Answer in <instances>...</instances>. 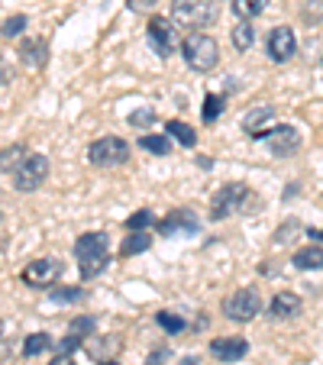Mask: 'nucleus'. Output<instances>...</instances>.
Returning <instances> with one entry per match:
<instances>
[{
	"label": "nucleus",
	"instance_id": "423d86ee",
	"mask_svg": "<svg viewBox=\"0 0 323 365\" xmlns=\"http://www.w3.org/2000/svg\"><path fill=\"white\" fill-rule=\"evenodd\" d=\"M262 310V294L255 288H240L233 291L230 297H223V314L236 324H249L255 320V314Z\"/></svg>",
	"mask_w": 323,
	"mask_h": 365
},
{
	"label": "nucleus",
	"instance_id": "f3484780",
	"mask_svg": "<svg viewBox=\"0 0 323 365\" xmlns=\"http://www.w3.org/2000/svg\"><path fill=\"white\" fill-rule=\"evenodd\" d=\"M294 269H301V272H317V269H323V246H307V249H301V252H294Z\"/></svg>",
	"mask_w": 323,
	"mask_h": 365
},
{
	"label": "nucleus",
	"instance_id": "7c9ffc66",
	"mask_svg": "<svg viewBox=\"0 0 323 365\" xmlns=\"http://www.w3.org/2000/svg\"><path fill=\"white\" fill-rule=\"evenodd\" d=\"M84 297V291L81 288H65V291H52V301H81Z\"/></svg>",
	"mask_w": 323,
	"mask_h": 365
},
{
	"label": "nucleus",
	"instance_id": "39448f33",
	"mask_svg": "<svg viewBox=\"0 0 323 365\" xmlns=\"http://www.w3.org/2000/svg\"><path fill=\"white\" fill-rule=\"evenodd\" d=\"M130 159V143L120 136H103L88 145V162L97 168H117Z\"/></svg>",
	"mask_w": 323,
	"mask_h": 365
},
{
	"label": "nucleus",
	"instance_id": "5701e85b",
	"mask_svg": "<svg viewBox=\"0 0 323 365\" xmlns=\"http://www.w3.org/2000/svg\"><path fill=\"white\" fill-rule=\"evenodd\" d=\"M46 349H52V336H48V333H33V336H26V343H23V356L26 359L39 356V352H46Z\"/></svg>",
	"mask_w": 323,
	"mask_h": 365
},
{
	"label": "nucleus",
	"instance_id": "72a5a7b5",
	"mask_svg": "<svg viewBox=\"0 0 323 365\" xmlns=\"http://www.w3.org/2000/svg\"><path fill=\"white\" fill-rule=\"evenodd\" d=\"M155 0H126V7L130 10H136V14H143V10H149Z\"/></svg>",
	"mask_w": 323,
	"mask_h": 365
},
{
	"label": "nucleus",
	"instance_id": "58836bf2",
	"mask_svg": "<svg viewBox=\"0 0 323 365\" xmlns=\"http://www.w3.org/2000/svg\"><path fill=\"white\" fill-rule=\"evenodd\" d=\"M181 365H198V359H194V356H188V359H185V362H181Z\"/></svg>",
	"mask_w": 323,
	"mask_h": 365
},
{
	"label": "nucleus",
	"instance_id": "ea45409f",
	"mask_svg": "<svg viewBox=\"0 0 323 365\" xmlns=\"http://www.w3.org/2000/svg\"><path fill=\"white\" fill-rule=\"evenodd\" d=\"M0 336H4V320H0Z\"/></svg>",
	"mask_w": 323,
	"mask_h": 365
},
{
	"label": "nucleus",
	"instance_id": "4c0bfd02",
	"mask_svg": "<svg viewBox=\"0 0 323 365\" xmlns=\"http://www.w3.org/2000/svg\"><path fill=\"white\" fill-rule=\"evenodd\" d=\"M307 236H314V240H323V230H310Z\"/></svg>",
	"mask_w": 323,
	"mask_h": 365
},
{
	"label": "nucleus",
	"instance_id": "9d476101",
	"mask_svg": "<svg viewBox=\"0 0 323 365\" xmlns=\"http://www.w3.org/2000/svg\"><path fill=\"white\" fill-rule=\"evenodd\" d=\"M259 139H265V145L272 149V155L284 159V155H294L301 149V133L294 126H275V130H265Z\"/></svg>",
	"mask_w": 323,
	"mask_h": 365
},
{
	"label": "nucleus",
	"instance_id": "1a4fd4ad",
	"mask_svg": "<svg viewBox=\"0 0 323 365\" xmlns=\"http://www.w3.org/2000/svg\"><path fill=\"white\" fill-rule=\"evenodd\" d=\"M65 265L58 262V259H36V262H29L26 269L20 272L23 284H29V288H52V284L62 278Z\"/></svg>",
	"mask_w": 323,
	"mask_h": 365
},
{
	"label": "nucleus",
	"instance_id": "2eb2a0df",
	"mask_svg": "<svg viewBox=\"0 0 323 365\" xmlns=\"http://www.w3.org/2000/svg\"><path fill=\"white\" fill-rule=\"evenodd\" d=\"M20 58H23V65H29V68H42L46 58H48L46 39H33V36H26V39L20 42Z\"/></svg>",
	"mask_w": 323,
	"mask_h": 365
},
{
	"label": "nucleus",
	"instance_id": "412c9836",
	"mask_svg": "<svg viewBox=\"0 0 323 365\" xmlns=\"http://www.w3.org/2000/svg\"><path fill=\"white\" fill-rule=\"evenodd\" d=\"M149 246H152V236L149 233H130L123 240V246H120V255H123V259H130V255L145 252Z\"/></svg>",
	"mask_w": 323,
	"mask_h": 365
},
{
	"label": "nucleus",
	"instance_id": "4468645a",
	"mask_svg": "<svg viewBox=\"0 0 323 365\" xmlns=\"http://www.w3.org/2000/svg\"><path fill=\"white\" fill-rule=\"evenodd\" d=\"M301 297L294 294V291H278L275 297H272V317L275 320H291V317H297V314H301Z\"/></svg>",
	"mask_w": 323,
	"mask_h": 365
},
{
	"label": "nucleus",
	"instance_id": "cd10ccee",
	"mask_svg": "<svg viewBox=\"0 0 323 365\" xmlns=\"http://www.w3.org/2000/svg\"><path fill=\"white\" fill-rule=\"evenodd\" d=\"M152 223H155V214L152 210H139V214H133L126 220V230L130 233H145V227H152Z\"/></svg>",
	"mask_w": 323,
	"mask_h": 365
},
{
	"label": "nucleus",
	"instance_id": "c756f323",
	"mask_svg": "<svg viewBox=\"0 0 323 365\" xmlns=\"http://www.w3.org/2000/svg\"><path fill=\"white\" fill-rule=\"evenodd\" d=\"M294 233H301V223H297V220H288L284 227H278L275 240H278V242H291V240H294Z\"/></svg>",
	"mask_w": 323,
	"mask_h": 365
},
{
	"label": "nucleus",
	"instance_id": "473e14b6",
	"mask_svg": "<svg viewBox=\"0 0 323 365\" xmlns=\"http://www.w3.org/2000/svg\"><path fill=\"white\" fill-rule=\"evenodd\" d=\"M75 346H81V336H75V333H68V336H65L62 343H58V349H62V352H71V349H75Z\"/></svg>",
	"mask_w": 323,
	"mask_h": 365
},
{
	"label": "nucleus",
	"instance_id": "f704fd0d",
	"mask_svg": "<svg viewBox=\"0 0 323 365\" xmlns=\"http://www.w3.org/2000/svg\"><path fill=\"white\" fill-rule=\"evenodd\" d=\"M165 359H168V349H165V346H162V349H158V352H152V356H149V362H145V365H162V362H165Z\"/></svg>",
	"mask_w": 323,
	"mask_h": 365
},
{
	"label": "nucleus",
	"instance_id": "6ab92c4d",
	"mask_svg": "<svg viewBox=\"0 0 323 365\" xmlns=\"http://www.w3.org/2000/svg\"><path fill=\"white\" fill-rule=\"evenodd\" d=\"M268 7V0H233V14L240 16V20H255V16H262Z\"/></svg>",
	"mask_w": 323,
	"mask_h": 365
},
{
	"label": "nucleus",
	"instance_id": "b1692460",
	"mask_svg": "<svg viewBox=\"0 0 323 365\" xmlns=\"http://www.w3.org/2000/svg\"><path fill=\"white\" fill-rule=\"evenodd\" d=\"M139 145H143L145 152H155V155H168V152H172V139L168 136H152V133H145L143 139H139Z\"/></svg>",
	"mask_w": 323,
	"mask_h": 365
},
{
	"label": "nucleus",
	"instance_id": "0eeeda50",
	"mask_svg": "<svg viewBox=\"0 0 323 365\" xmlns=\"http://www.w3.org/2000/svg\"><path fill=\"white\" fill-rule=\"evenodd\" d=\"M46 178H48V159L42 152H29L20 162V168L14 172V187L16 191H36Z\"/></svg>",
	"mask_w": 323,
	"mask_h": 365
},
{
	"label": "nucleus",
	"instance_id": "bb28decb",
	"mask_svg": "<svg viewBox=\"0 0 323 365\" xmlns=\"http://www.w3.org/2000/svg\"><path fill=\"white\" fill-rule=\"evenodd\" d=\"M220 113H223V94H207L204 97V110H200L204 123H213Z\"/></svg>",
	"mask_w": 323,
	"mask_h": 365
},
{
	"label": "nucleus",
	"instance_id": "393cba45",
	"mask_svg": "<svg viewBox=\"0 0 323 365\" xmlns=\"http://www.w3.org/2000/svg\"><path fill=\"white\" fill-rule=\"evenodd\" d=\"M26 26H29L26 14H14V16H7V20L0 23V36H7V39H14V36H20Z\"/></svg>",
	"mask_w": 323,
	"mask_h": 365
},
{
	"label": "nucleus",
	"instance_id": "f257e3e1",
	"mask_svg": "<svg viewBox=\"0 0 323 365\" xmlns=\"http://www.w3.org/2000/svg\"><path fill=\"white\" fill-rule=\"evenodd\" d=\"M75 259H78V272L81 278H97L107 262H111V242H107V233H81L75 242Z\"/></svg>",
	"mask_w": 323,
	"mask_h": 365
},
{
	"label": "nucleus",
	"instance_id": "a878e982",
	"mask_svg": "<svg viewBox=\"0 0 323 365\" xmlns=\"http://www.w3.org/2000/svg\"><path fill=\"white\" fill-rule=\"evenodd\" d=\"M155 324L162 327L165 333H185V320L178 317V314H172V310H162V314H155Z\"/></svg>",
	"mask_w": 323,
	"mask_h": 365
},
{
	"label": "nucleus",
	"instance_id": "7ed1b4c3",
	"mask_svg": "<svg viewBox=\"0 0 323 365\" xmlns=\"http://www.w3.org/2000/svg\"><path fill=\"white\" fill-rule=\"evenodd\" d=\"M181 52H185L188 68L200 71V75L213 71L217 62H220V46H217V39L207 33H188L185 42H181Z\"/></svg>",
	"mask_w": 323,
	"mask_h": 365
},
{
	"label": "nucleus",
	"instance_id": "f8f14e48",
	"mask_svg": "<svg viewBox=\"0 0 323 365\" xmlns=\"http://www.w3.org/2000/svg\"><path fill=\"white\" fill-rule=\"evenodd\" d=\"M200 230V220L194 210L181 207V210H172L165 220H158V233L162 236H191Z\"/></svg>",
	"mask_w": 323,
	"mask_h": 365
},
{
	"label": "nucleus",
	"instance_id": "c85d7f7f",
	"mask_svg": "<svg viewBox=\"0 0 323 365\" xmlns=\"http://www.w3.org/2000/svg\"><path fill=\"white\" fill-rule=\"evenodd\" d=\"M149 123H155V107H143V110L130 113V126H136V130H143Z\"/></svg>",
	"mask_w": 323,
	"mask_h": 365
},
{
	"label": "nucleus",
	"instance_id": "e433bc0d",
	"mask_svg": "<svg viewBox=\"0 0 323 365\" xmlns=\"http://www.w3.org/2000/svg\"><path fill=\"white\" fill-rule=\"evenodd\" d=\"M10 81V68L4 65V52H0V84H7Z\"/></svg>",
	"mask_w": 323,
	"mask_h": 365
},
{
	"label": "nucleus",
	"instance_id": "20e7f679",
	"mask_svg": "<svg viewBox=\"0 0 323 365\" xmlns=\"http://www.w3.org/2000/svg\"><path fill=\"white\" fill-rule=\"evenodd\" d=\"M217 4L213 0H172V16L168 20L181 29H194L200 33L204 26H210L217 20Z\"/></svg>",
	"mask_w": 323,
	"mask_h": 365
},
{
	"label": "nucleus",
	"instance_id": "ddd939ff",
	"mask_svg": "<svg viewBox=\"0 0 323 365\" xmlns=\"http://www.w3.org/2000/svg\"><path fill=\"white\" fill-rule=\"evenodd\" d=\"M246 352L249 343L242 336H217L210 343V356L220 362H240V359H246Z\"/></svg>",
	"mask_w": 323,
	"mask_h": 365
},
{
	"label": "nucleus",
	"instance_id": "dca6fc26",
	"mask_svg": "<svg viewBox=\"0 0 323 365\" xmlns=\"http://www.w3.org/2000/svg\"><path fill=\"white\" fill-rule=\"evenodd\" d=\"M272 117H275V107H272V103H262V107H255V110H249L246 117H242V130H246L252 139H259Z\"/></svg>",
	"mask_w": 323,
	"mask_h": 365
},
{
	"label": "nucleus",
	"instance_id": "4be33fe9",
	"mask_svg": "<svg viewBox=\"0 0 323 365\" xmlns=\"http://www.w3.org/2000/svg\"><path fill=\"white\" fill-rule=\"evenodd\" d=\"M252 42H255V29H252V23H249V20H240V23L233 26V46L240 48V52H246V48L252 46Z\"/></svg>",
	"mask_w": 323,
	"mask_h": 365
},
{
	"label": "nucleus",
	"instance_id": "aec40b11",
	"mask_svg": "<svg viewBox=\"0 0 323 365\" xmlns=\"http://www.w3.org/2000/svg\"><path fill=\"white\" fill-rule=\"evenodd\" d=\"M26 155H29L26 145H10V149H4V152H0V172H10V175H14Z\"/></svg>",
	"mask_w": 323,
	"mask_h": 365
},
{
	"label": "nucleus",
	"instance_id": "c9c22d12",
	"mask_svg": "<svg viewBox=\"0 0 323 365\" xmlns=\"http://www.w3.org/2000/svg\"><path fill=\"white\" fill-rule=\"evenodd\" d=\"M48 365H75V359H71V352H58V356L52 359Z\"/></svg>",
	"mask_w": 323,
	"mask_h": 365
},
{
	"label": "nucleus",
	"instance_id": "9b49d317",
	"mask_svg": "<svg viewBox=\"0 0 323 365\" xmlns=\"http://www.w3.org/2000/svg\"><path fill=\"white\" fill-rule=\"evenodd\" d=\"M265 48H268V58L272 62H288L291 56L297 52V39H294V29L291 26H275L272 33H268V42H265Z\"/></svg>",
	"mask_w": 323,
	"mask_h": 365
},
{
	"label": "nucleus",
	"instance_id": "f03ea898",
	"mask_svg": "<svg viewBox=\"0 0 323 365\" xmlns=\"http://www.w3.org/2000/svg\"><path fill=\"white\" fill-rule=\"evenodd\" d=\"M236 210H242V214H255V210H262V197H255L252 191H249L246 185H223L220 191L213 194L210 200V220H227L230 214H236Z\"/></svg>",
	"mask_w": 323,
	"mask_h": 365
},
{
	"label": "nucleus",
	"instance_id": "2f4dec72",
	"mask_svg": "<svg viewBox=\"0 0 323 365\" xmlns=\"http://www.w3.org/2000/svg\"><path fill=\"white\" fill-rule=\"evenodd\" d=\"M91 330H94V320H91V317L71 320V333H75V336H81V339H84V333H91Z\"/></svg>",
	"mask_w": 323,
	"mask_h": 365
},
{
	"label": "nucleus",
	"instance_id": "a211bd4d",
	"mask_svg": "<svg viewBox=\"0 0 323 365\" xmlns=\"http://www.w3.org/2000/svg\"><path fill=\"white\" fill-rule=\"evenodd\" d=\"M165 130H168V136H172L175 143H181L185 149H194V145H198V133H194L191 123H181V120H168Z\"/></svg>",
	"mask_w": 323,
	"mask_h": 365
},
{
	"label": "nucleus",
	"instance_id": "6e6552de",
	"mask_svg": "<svg viewBox=\"0 0 323 365\" xmlns=\"http://www.w3.org/2000/svg\"><path fill=\"white\" fill-rule=\"evenodd\" d=\"M149 42H152V48H155V56H162V58L175 56L181 48L178 26H175L172 20H165V16H152L149 20Z\"/></svg>",
	"mask_w": 323,
	"mask_h": 365
}]
</instances>
